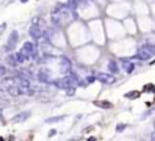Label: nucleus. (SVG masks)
I'll list each match as a JSON object with an SVG mask.
<instances>
[{
    "mask_svg": "<svg viewBox=\"0 0 155 141\" xmlns=\"http://www.w3.org/2000/svg\"><path fill=\"white\" fill-rule=\"evenodd\" d=\"M20 53L26 57V60L30 59V57H34L36 56V45L33 42H25L23 47L20 49Z\"/></svg>",
    "mask_w": 155,
    "mask_h": 141,
    "instance_id": "nucleus-1",
    "label": "nucleus"
},
{
    "mask_svg": "<svg viewBox=\"0 0 155 141\" xmlns=\"http://www.w3.org/2000/svg\"><path fill=\"white\" fill-rule=\"evenodd\" d=\"M18 41H19V34H18V31H12L11 35H10V38H8V41H7V45H6V52L14 50L16 47Z\"/></svg>",
    "mask_w": 155,
    "mask_h": 141,
    "instance_id": "nucleus-2",
    "label": "nucleus"
},
{
    "mask_svg": "<svg viewBox=\"0 0 155 141\" xmlns=\"http://www.w3.org/2000/svg\"><path fill=\"white\" fill-rule=\"evenodd\" d=\"M30 117V111H23V113H19L16 114L14 118H11V124H22V122H25L27 118Z\"/></svg>",
    "mask_w": 155,
    "mask_h": 141,
    "instance_id": "nucleus-3",
    "label": "nucleus"
},
{
    "mask_svg": "<svg viewBox=\"0 0 155 141\" xmlns=\"http://www.w3.org/2000/svg\"><path fill=\"white\" fill-rule=\"evenodd\" d=\"M29 34H30V37H32L33 39H36V41H38V39H41V37H42V30H41L40 27H37V26H30V29H29Z\"/></svg>",
    "mask_w": 155,
    "mask_h": 141,
    "instance_id": "nucleus-4",
    "label": "nucleus"
},
{
    "mask_svg": "<svg viewBox=\"0 0 155 141\" xmlns=\"http://www.w3.org/2000/svg\"><path fill=\"white\" fill-rule=\"evenodd\" d=\"M60 64H61V70L64 73H68L71 70V61L67 59V57H60Z\"/></svg>",
    "mask_w": 155,
    "mask_h": 141,
    "instance_id": "nucleus-5",
    "label": "nucleus"
},
{
    "mask_svg": "<svg viewBox=\"0 0 155 141\" xmlns=\"http://www.w3.org/2000/svg\"><path fill=\"white\" fill-rule=\"evenodd\" d=\"M97 80H100L103 84H110V83L114 82V77L112 75H106V73H100L97 76Z\"/></svg>",
    "mask_w": 155,
    "mask_h": 141,
    "instance_id": "nucleus-6",
    "label": "nucleus"
},
{
    "mask_svg": "<svg viewBox=\"0 0 155 141\" xmlns=\"http://www.w3.org/2000/svg\"><path fill=\"white\" fill-rule=\"evenodd\" d=\"M7 92L11 95V96H19V95H22V91H20V88L18 86H14V84L7 87Z\"/></svg>",
    "mask_w": 155,
    "mask_h": 141,
    "instance_id": "nucleus-7",
    "label": "nucleus"
},
{
    "mask_svg": "<svg viewBox=\"0 0 155 141\" xmlns=\"http://www.w3.org/2000/svg\"><path fill=\"white\" fill-rule=\"evenodd\" d=\"M136 57H137L139 60H143V61H144V60H148V59H150V57H151V54H150V53H148L146 49H139V52H137Z\"/></svg>",
    "mask_w": 155,
    "mask_h": 141,
    "instance_id": "nucleus-8",
    "label": "nucleus"
},
{
    "mask_svg": "<svg viewBox=\"0 0 155 141\" xmlns=\"http://www.w3.org/2000/svg\"><path fill=\"white\" fill-rule=\"evenodd\" d=\"M38 80L42 82V83H48L49 80H50V79H49V73L46 72V70L41 69L40 72H38Z\"/></svg>",
    "mask_w": 155,
    "mask_h": 141,
    "instance_id": "nucleus-9",
    "label": "nucleus"
},
{
    "mask_svg": "<svg viewBox=\"0 0 155 141\" xmlns=\"http://www.w3.org/2000/svg\"><path fill=\"white\" fill-rule=\"evenodd\" d=\"M123 67H124V69L127 70V73H132L133 69H135V64H133V63H128L127 60H123Z\"/></svg>",
    "mask_w": 155,
    "mask_h": 141,
    "instance_id": "nucleus-10",
    "label": "nucleus"
},
{
    "mask_svg": "<svg viewBox=\"0 0 155 141\" xmlns=\"http://www.w3.org/2000/svg\"><path fill=\"white\" fill-rule=\"evenodd\" d=\"M107 69L110 70L112 73H119V67H117V63L116 61H113V60H110L109 61V64H107Z\"/></svg>",
    "mask_w": 155,
    "mask_h": 141,
    "instance_id": "nucleus-11",
    "label": "nucleus"
},
{
    "mask_svg": "<svg viewBox=\"0 0 155 141\" xmlns=\"http://www.w3.org/2000/svg\"><path fill=\"white\" fill-rule=\"evenodd\" d=\"M6 61H7V64L10 65V67H15L16 64V60H15V54H10L6 57Z\"/></svg>",
    "mask_w": 155,
    "mask_h": 141,
    "instance_id": "nucleus-12",
    "label": "nucleus"
},
{
    "mask_svg": "<svg viewBox=\"0 0 155 141\" xmlns=\"http://www.w3.org/2000/svg\"><path fill=\"white\" fill-rule=\"evenodd\" d=\"M32 22H33V26H37V27H40V29H41V26H45V20L42 18H38V16L34 18Z\"/></svg>",
    "mask_w": 155,
    "mask_h": 141,
    "instance_id": "nucleus-13",
    "label": "nucleus"
},
{
    "mask_svg": "<svg viewBox=\"0 0 155 141\" xmlns=\"http://www.w3.org/2000/svg\"><path fill=\"white\" fill-rule=\"evenodd\" d=\"M64 118H65V115H59V117H52V118H48L46 119V124H55V122H60V121H63Z\"/></svg>",
    "mask_w": 155,
    "mask_h": 141,
    "instance_id": "nucleus-14",
    "label": "nucleus"
},
{
    "mask_svg": "<svg viewBox=\"0 0 155 141\" xmlns=\"http://www.w3.org/2000/svg\"><path fill=\"white\" fill-rule=\"evenodd\" d=\"M94 105L98 106V107H102V109H110V107H112L110 103L105 102V101H103V102H98V101H97V102H94Z\"/></svg>",
    "mask_w": 155,
    "mask_h": 141,
    "instance_id": "nucleus-15",
    "label": "nucleus"
},
{
    "mask_svg": "<svg viewBox=\"0 0 155 141\" xmlns=\"http://www.w3.org/2000/svg\"><path fill=\"white\" fill-rule=\"evenodd\" d=\"M15 60H16V63H18V64H22V63H25V61H26V57H25L20 52H18V53L15 54Z\"/></svg>",
    "mask_w": 155,
    "mask_h": 141,
    "instance_id": "nucleus-16",
    "label": "nucleus"
},
{
    "mask_svg": "<svg viewBox=\"0 0 155 141\" xmlns=\"http://www.w3.org/2000/svg\"><path fill=\"white\" fill-rule=\"evenodd\" d=\"M6 73H7V69H6V67L0 65V76H4Z\"/></svg>",
    "mask_w": 155,
    "mask_h": 141,
    "instance_id": "nucleus-17",
    "label": "nucleus"
},
{
    "mask_svg": "<svg viewBox=\"0 0 155 141\" xmlns=\"http://www.w3.org/2000/svg\"><path fill=\"white\" fill-rule=\"evenodd\" d=\"M86 80H87V83H94L97 80V77H94V76H87Z\"/></svg>",
    "mask_w": 155,
    "mask_h": 141,
    "instance_id": "nucleus-18",
    "label": "nucleus"
},
{
    "mask_svg": "<svg viewBox=\"0 0 155 141\" xmlns=\"http://www.w3.org/2000/svg\"><path fill=\"white\" fill-rule=\"evenodd\" d=\"M74 94H75V88H68L67 90V95H71L72 96Z\"/></svg>",
    "mask_w": 155,
    "mask_h": 141,
    "instance_id": "nucleus-19",
    "label": "nucleus"
},
{
    "mask_svg": "<svg viewBox=\"0 0 155 141\" xmlns=\"http://www.w3.org/2000/svg\"><path fill=\"white\" fill-rule=\"evenodd\" d=\"M6 26H7V23H1V24H0V34L6 30Z\"/></svg>",
    "mask_w": 155,
    "mask_h": 141,
    "instance_id": "nucleus-20",
    "label": "nucleus"
},
{
    "mask_svg": "<svg viewBox=\"0 0 155 141\" xmlns=\"http://www.w3.org/2000/svg\"><path fill=\"white\" fill-rule=\"evenodd\" d=\"M136 95H137V94H136L135 91H133V92H129V94L125 95V98H132V96H136Z\"/></svg>",
    "mask_w": 155,
    "mask_h": 141,
    "instance_id": "nucleus-21",
    "label": "nucleus"
},
{
    "mask_svg": "<svg viewBox=\"0 0 155 141\" xmlns=\"http://www.w3.org/2000/svg\"><path fill=\"white\" fill-rule=\"evenodd\" d=\"M123 129H125V125H124V124H120V125L117 126V132H121Z\"/></svg>",
    "mask_w": 155,
    "mask_h": 141,
    "instance_id": "nucleus-22",
    "label": "nucleus"
},
{
    "mask_svg": "<svg viewBox=\"0 0 155 141\" xmlns=\"http://www.w3.org/2000/svg\"><path fill=\"white\" fill-rule=\"evenodd\" d=\"M55 134H56V130L55 129H52L50 132H49V136H50V137H52V136H55Z\"/></svg>",
    "mask_w": 155,
    "mask_h": 141,
    "instance_id": "nucleus-23",
    "label": "nucleus"
},
{
    "mask_svg": "<svg viewBox=\"0 0 155 141\" xmlns=\"http://www.w3.org/2000/svg\"><path fill=\"white\" fill-rule=\"evenodd\" d=\"M151 141H155V133H152V137H151Z\"/></svg>",
    "mask_w": 155,
    "mask_h": 141,
    "instance_id": "nucleus-24",
    "label": "nucleus"
},
{
    "mask_svg": "<svg viewBox=\"0 0 155 141\" xmlns=\"http://www.w3.org/2000/svg\"><path fill=\"white\" fill-rule=\"evenodd\" d=\"M87 141H94V138H88V140Z\"/></svg>",
    "mask_w": 155,
    "mask_h": 141,
    "instance_id": "nucleus-25",
    "label": "nucleus"
},
{
    "mask_svg": "<svg viewBox=\"0 0 155 141\" xmlns=\"http://www.w3.org/2000/svg\"><path fill=\"white\" fill-rule=\"evenodd\" d=\"M154 128H155V122H154Z\"/></svg>",
    "mask_w": 155,
    "mask_h": 141,
    "instance_id": "nucleus-26",
    "label": "nucleus"
},
{
    "mask_svg": "<svg viewBox=\"0 0 155 141\" xmlns=\"http://www.w3.org/2000/svg\"><path fill=\"white\" fill-rule=\"evenodd\" d=\"M0 141H1V138H0Z\"/></svg>",
    "mask_w": 155,
    "mask_h": 141,
    "instance_id": "nucleus-27",
    "label": "nucleus"
}]
</instances>
